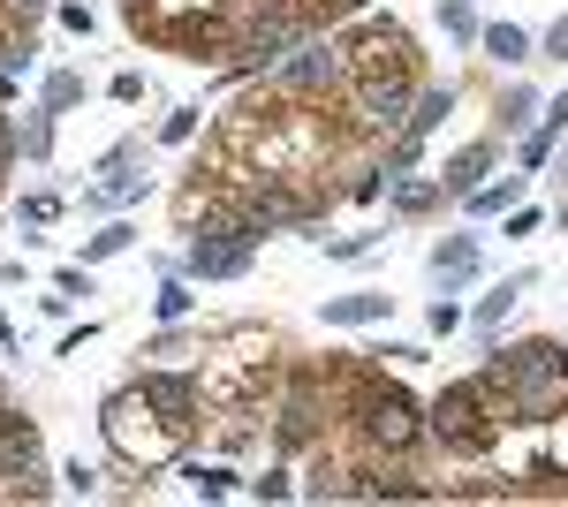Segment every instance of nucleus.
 Masks as SVG:
<instances>
[{
	"label": "nucleus",
	"instance_id": "1",
	"mask_svg": "<svg viewBox=\"0 0 568 507\" xmlns=\"http://www.w3.org/2000/svg\"><path fill=\"white\" fill-rule=\"evenodd\" d=\"M500 424H516V402L485 379V372H478V379L439 386V402L425 409V432H433L447 455H485V447L500 439Z\"/></svg>",
	"mask_w": 568,
	"mask_h": 507
},
{
	"label": "nucleus",
	"instance_id": "2",
	"mask_svg": "<svg viewBox=\"0 0 568 507\" xmlns=\"http://www.w3.org/2000/svg\"><path fill=\"white\" fill-rule=\"evenodd\" d=\"M485 379L516 402V424H538V409H554V394L568 386V348H561V341H516V348H493Z\"/></svg>",
	"mask_w": 568,
	"mask_h": 507
},
{
	"label": "nucleus",
	"instance_id": "3",
	"mask_svg": "<svg viewBox=\"0 0 568 507\" xmlns=\"http://www.w3.org/2000/svg\"><path fill=\"white\" fill-rule=\"evenodd\" d=\"M99 432H106V447H114L130 469H168V463H182V439H190L182 424H168L152 402H144V386H122V394L106 402Z\"/></svg>",
	"mask_w": 568,
	"mask_h": 507
},
{
	"label": "nucleus",
	"instance_id": "4",
	"mask_svg": "<svg viewBox=\"0 0 568 507\" xmlns=\"http://www.w3.org/2000/svg\"><path fill=\"white\" fill-rule=\"evenodd\" d=\"M349 424L364 432V447L372 455H387V463H402V455H417V439H425V409L409 402V386L394 379H364V394L349 402Z\"/></svg>",
	"mask_w": 568,
	"mask_h": 507
},
{
	"label": "nucleus",
	"instance_id": "5",
	"mask_svg": "<svg viewBox=\"0 0 568 507\" xmlns=\"http://www.w3.org/2000/svg\"><path fill=\"white\" fill-rule=\"evenodd\" d=\"M417 107V69H364L349 77V136H402Z\"/></svg>",
	"mask_w": 568,
	"mask_h": 507
},
{
	"label": "nucleus",
	"instance_id": "6",
	"mask_svg": "<svg viewBox=\"0 0 568 507\" xmlns=\"http://www.w3.org/2000/svg\"><path fill=\"white\" fill-rule=\"evenodd\" d=\"M0 500H45L53 485H45V432L39 417H16V409H0Z\"/></svg>",
	"mask_w": 568,
	"mask_h": 507
},
{
	"label": "nucleus",
	"instance_id": "7",
	"mask_svg": "<svg viewBox=\"0 0 568 507\" xmlns=\"http://www.w3.org/2000/svg\"><path fill=\"white\" fill-rule=\"evenodd\" d=\"M349 84V53H342V39H304L281 69H273V91L281 99H326V91Z\"/></svg>",
	"mask_w": 568,
	"mask_h": 507
},
{
	"label": "nucleus",
	"instance_id": "8",
	"mask_svg": "<svg viewBox=\"0 0 568 507\" xmlns=\"http://www.w3.org/2000/svg\"><path fill=\"white\" fill-rule=\"evenodd\" d=\"M326 417H334L326 379H318V372H288L281 402H273V439H281V447H311V439H326Z\"/></svg>",
	"mask_w": 568,
	"mask_h": 507
},
{
	"label": "nucleus",
	"instance_id": "9",
	"mask_svg": "<svg viewBox=\"0 0 568 507\" xmlns=\"http://www.w3.org/2000/svg\"><path fill=\"white\" fill-rule=\"evenodd\" d=\"M342 53H349V77H364V69H417V45H409L402 23H364L356 39H342Z\"/></svg>",
	"mask_w": 568,
	"mask_h": 507
},
{
	"label": "nucleus",
	"instance_id": "10",
	"mask_svg": "<svg viewBox=\"0 0 568 507\" xmlns=\"http://www.w3.org/2000/svg\"><path fill=\"white\" fill-rule=\"evenodd\" d=\"M144 402L160 409L168 424H182V432H197V417H205V386L190 379V372H144Z\"/></svg>",
	"mask_w": 568,
	"mask_h": 507
},
{
	"label": "nucleus",
	"instance_id": "11",
	"mask_svg": "<svg viewBox=\"0 0 568 507\" xmlns=\"http://www.w3.org/2000/svg\"><path fill=\"white\" fill-rule=\"evenodd\" d=\"M251 235H197L190 243V257H182V273L190 281H235V273H251Z\"/></svg>",
	"mask_w": 568,
	"mask_h": 507
},
{
	"label": "nucleus",
	"instance_id": "12",
	"mask_svg": "<svg viewBox=\"0 0 568 507\" xmlns=\"http://www.w3.org/2000/svg\"><path fill=\"white\" fill-rule=\"evenodd\" d=\"M394 296H379V288H364V296H326L318 303V318L326 326H372V318H387Z\"/></svg>",
	"mask_w": 568,
	"mask_h": 507
},
{
	"label": "nucleus",
	"instance_id": "13",
	"mask_svg": "<svg viewBox=\"0 0 568 507\" xmlns=\"http://www.w3.org/2000/svg\"><path fill=\"white\" fill-rule=\"evenodd\" d=\"M485 174H493V144H463L455 160H447V174H439V190H455V197H470Z\"/></svg>",
	"mask_w": 568,
	"mask_h": 507
},
{
	"label": "nucleus",
	"instance_id": "14",
	"mask_svg": "<svg viewBox=\"0 0 568 507\" xmlns=\"http://www.w3.org/2000/svg\"><path fill=\"white\" fill-rule=\"evenodd\" d=\"M455 114V84H433V91H417V107H409V136H433L439 122Z\"/></svg>",
	"mask_w": 568,
	"mask_h": 507
},
{
	"label": "nucleus",
	"instance_id": "15",
	"mask_svg": "<svg viewBox=\"0 0 568 507\" xmlns=\"http://www.w3.org/2000/svg\"><path fill=\"white\" fill-rule=\"evenodd\" d=\"M433 273H439V281H470V273H478V243H470V235L439 243V251H433Z\"/></svg>",
	"mask_w": 568,
	"mask_h": 507
},
{
	"label": "nucleus",
	"instance_id": "16",
	"mask_svg": "<svg viewBox=\"0 0 568 507\" xmlns=\"http://www.w3.org/2000/svg\"><path fill=\"white\" fill-rule=\"evenodd\" d=\"M478 39H485V53H493V61H508V69L530 61V31H516V23H485Z\"/></svg>",
	"mask_w": 568,
	"mask_h": 507
},
{
	"label": "nucleus",
	"instance_id": "17",
	"mask_svg": "<svg viewBox=\"0 0 568 507\" xmlns=\"http://www.w3.org/2000/svg\"><path fill=\"white\" fill-rule=\"evenodd\" d=\"M516 197H524V174H508V182H478L463 205H470V212H508Z\"/></svg>",
	"mask_w": 568,
	"mask_h": 507
},
{
	"label": "nucleus",
	"instance_id": "18",
	"mask_svg": "<svg viewBox=\"0 0 568 507\" xmlns=\"http://www.w3.org/2000/svg\"><path fill=\"white\" fill-rule=\"evenodd\" d=\"M182 477H190V493H205V500H227V493H235V469H220V463H182Z\"/></svg>",
	"mask_w": 568,
	"mask_h": 507
},
{
	"label": "nucleus",
	"instance_id": "19",
	"mask_svg": "<svg viewBox=\"0 0 568 507\" xmlns=\"http://www.w3.org/2000/svg\"><path fill=\"white\" fill-rule=\"evenodd\" d=\"M439 205V182H417V174H402V182H394V212H409V220H417V212H433Z\"/></svg>",
	"mask_w": 568,
	"mask_h": 507
},
{
	"label": "nucleus",
	"instance_id": "20",
	"mask_svg": "<svg viewBox=\"0 0 568 507\" xmlns=\"http://www.w3.org/2000/svg\"><path fill=\"white\" fill-rule=\"evenodd\" d=\"M136 190H144V174H114V168H106V182L91 190V205H130Z\"/></svg>",
	"mask_w": 568,
	"mask_h": 507
},
{
	"label": "nucleus",
	"instance_id": "21",
	"mask_svg": "<svg viewBox=\"0 0 568 507\" xmlns=\"http://www.w3.org/2000/svg\"><path fill=\"white\" fill-rule=\"evenodd\" d=\"M130 243H136V227H130V220H114V227H99V235H91V251H84V257H122Z\"/></svg>",
	"mask_w": 568,
	"mask_h": 507
},
{
	"label": "nucleus",
	"instance_id": "22",
	"mask_svg": "<svg viewBox=\"0 0 568 507\" xmlns=\"http://www.w3.org/2000/svg\"><path fill=\"white\" fill-rule=\"evenodd\" d=\"M439 31H447V39H478V16H470V0H447V8H439Z\"/></svg>",
	"mask_w": 568,
	"mask_h": 507
},
{
	"label": "nucleus",
	"instance_id": "23",
	"mask_svg": "<svg viewBox=\"0 0 568 507\" xmlns=\"http://www.w3.org/2000/svg\"><path fill=\"white\" fill-rule=\"evenodd\" d=\"M152 311H160V326H182V311H190V288H182V281H168V288L152 296Z\"/></svg>",
	"mask_w": 568,
	"mask_h": 507
},
{
	"label": "nucleus",
	"instance_id": "24",
	"mask_svg": "<svg viewBox=\"0 0 568 507\" xmlns=\"http://www.w3.org/2000/svg\"><path fill=\"white\" fill-rule=\"evenodd\" d=\"M524 296V281H508V288H493V296L478 303V326H500V318H508V303Z\"/></svg>",
	"mask_w": 568,
	"mask_h": 507
},
{
	"label": "nucleus",
	"instance_id": "25",
	"mask_svg": "<svg viewBox=\"0 0 568 507\" xmlns=\"http://www.w3.org/2000/svg\"><path fill=\"white\" fill-rule=\"evenodd\" d=\"M197 136V107H175L168 122H160V144H190Z\"/></svg>",
	"mask_w": 568,
	"mask_h": 507
},
{
	"label": "nucleus",
	"instance_id": "26",
	"mask_svg": "<svg viewBox=\"0 0 568 507\" xmlns=\"http://www.w3.org/2000/svg\"><path fill=\"white\" fill-rule=\"evenodd\" d=\"M84 99V77H53L45 84V114H61V107H77Z\"/></svg>",
	"mask_w": 568,
	"mask_h": 507
},
{
	"label": "nucleus",
	"instance_id": "27",
	"mask_svg": "<svg viewBox=\"0 0 568 507\" xmlns=\"http://www.w3.org/2000/svg\"><path fill=\"white\" fill-rule=\"evenodd\" d=\"M530 107H538V99H530L524 84H516V91H500V122H508V129H516V122H530Z\"/></svg>",
	"mask_w": 568,
	"mask_h": 507
},
{
	"label": "nucleus",
	"instance_id": "28",
	"mask_svg": "<svg viewBox=\"0 0 568 507\" xmlns=\"http://www.w3.org/2000/svg\"><path fill=\"white\" fill-rule=\"evenodd\" d=\"M251 493H258V500H288L296 485H288V469H265V477H251Z\"/></svg>",
	"mask_w": 568,
	"mask_h": 507
},
{
	"label": "nucleus",
	"instance_id": "29",
	"mask_svg": "<svg viewBox=\"0 0 568 507\" xmlns=\"http://www.w3.org/2000/svg\"><path fill=\"white\" fill-rule=\"evenodd\" d=\"M45 144H53V122H45V114L23 122V152H31V160H45Z\"/></svg>",
	"mask_w": 568,
	"mask_h": 507
},
{
	"label": "nucleus",
	"instance_id": "30",
	"mask_svg": "<svg viewBox=\"0 0 568 507\" xmlns=\"http://www.w3.org/2000/svg\"><path fill=\"white\" fill-rule=\"evenodd\" d=\"M372 243H379V235H334V243H326V257H364Z\"/></svg>",
	"mask_w": 568,
	"mask_h": 507
},
{
	"label": "nucleus",
	"instance_id": "31",
	"mask_svg": "<svg viewBox=\"0 0 568 507\" xmlns=\"http://www.w3.org/2000/svg\"><path fill=\"white\" fill-rule=\"evenodd\" d=\"M53 288H61V296H91V273H84V265H61V281H53Z\"/></svg>",
	"mask_w": 568,
	"mask_h": 507
},
{
	"label": "nucleus",
	"instance_id": "32",
	"mask_svg": "<svg viewBox=\"0 0 568 507\" xmlns=\"http://www.w3.org/2000/svg\"><path fill=\"white\" fill-rule=\"evenodd\" d=\"M114 99H122V107H136V99H144V77H136V69H122V77H114Z\"/></svg>",
	"mask_w": 568,
	"mask_h": 507
},
{
	"label": "nucleus",
	"instance_id": "33",
	"mask_svg": "<svg viewBox=\"0 0 568 507\" xmlns=\"http://www.w3.org/2000/svg\"><path fill=\"white\" fill-rule=\"evenodd\" d=\"M53 212H61V205H53V197H23V220H31V227H45Z\"/></svg>",
	"mask_w": 568,
	"mask_h": 507
},
{
	"label": "nucleus",
	"instance_id": "34",
	"mask_svg": "<svg viewBox=\"0 0 568 507\" xmlns=\"http://www.w3.org/2000/svg\"><path fill=\"white\" fill-rule=\"evenodd\" d=\"M546 53H554V61H568V16L554 23V31H546Z\"/></svg>",
	"mask_w": 568,
	"mask_h": 507
},
{
	"label": "nucleus",
	"instance_id": "35",
	"mask_svg": "<svg viewBox=\"0 0 568 507\" xmlns=\"http://www.w3.org/2000/svg\"><path fill=\"white\" fill-rule=\"evenodd\" d=\"M16 152H23V136H16V129L0 122V174H8V160H16Z\"/></svg>",
	"mask_w": 568,
	"mask_h": 507
},
{
	"label": "nucleus",
	"instance_id": "36",
	"mask_svg": "<svg viewBox=\"0 0 568 507\" xmlns=\"http://www.w3.org/2000/svg\"><path fill=\"white\" fill-rule=\"evenodd\" d=\"M546 129H568V91L554 99V107H546Z\"/></svg>",
	"mask_w": 568,
	"mask_h": 507
},
{
	"label": "nucleus",
	"instance_id": "37",
	"mask_svg": "<svg viewBox=\"0 0 568 507\" xmlns=\"http://www.w3.org/2000/svg\"><path fill=\"white\" fill-rule=\"evenodd\" d=\"M0 8H16V16H39L45 0H0Z\"/></svg>",
	"mask_w": 568,
	"mask_h": 507
},
{
	"label": "nucleus",
	"instance_id": "38",
	"mask_svg": "<svg viewBox=\"0 0 568 507\" xmlns=\"http://www.w3.org/2000/svg\"><path fill=\"white\" fill-rule=\"evenodd\" d=\"M8 341H16V334H8V311H0V348H8Z\"/></svg>",
	"mask_w": 568,
	"mask_h": 507
},
{
	"label": "nucleus",
	"instance_id": "39",
	"mask_svg": "<svg viewBox=\"0 0 568 507\" xmlns=\"http://www.w3.org/2000/svg\"><path fill=\"white\" fill-rule=\"evenodd\" d=\"M0 409H8V379H0Z\"/></svg>",
	"mask_w": 568,
	"mask_h": 507
},
{
	"label": "nucleus",
	"instance_id": "40",
	"mask_svg": "<svg viewBox=\"0 0 568 507\" xmlns=\"http://www.w3.org/2000/svg\"><path fill=\"white\" fill-rule=\"evenodd\" d=\"M561 227H568V205H561Z\"/></svg>",
	"mask_w": 568,
	"mask_h": 507
},
{
	"label": "nucleus",
	"instance_id": "41",
	"mask_svg": "<svg viewBox=\"0 0 568 507\" xmlns=\"http://www.w3.org/2000/svg\"><path fill=\"white\" fill-rule=\"evenodd\" d=\"M130 8H136V0H130Z\"/></svg>",
	"mask_w": 568,
	"mask_h": 507
}]
</instances>
